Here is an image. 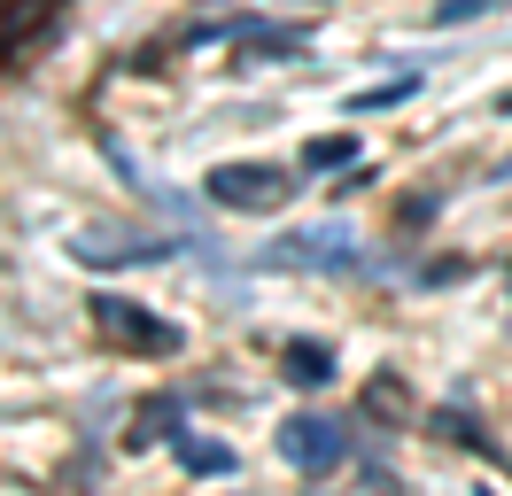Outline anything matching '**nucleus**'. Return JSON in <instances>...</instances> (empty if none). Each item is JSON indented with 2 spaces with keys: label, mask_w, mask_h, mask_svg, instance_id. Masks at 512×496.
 <instances>
[{
  "label": "nucleus",
  "mask_w": 512,
  "mask_h": 496,
  "mask_svg": "<svg viewBox=\"0 0 512 496\" xmlns=\"http://www.w3.org/2000/svg\"><path fill=\"white\" fill-rule=\"evenodd\" d=\"M202 194H210L218 210L264 217V210H288L295 194H303V179H295V171H280V163H218V171L202 179Z\"/></svg>",
  "instance_id": "1"
},
{
  "label": "nucleus",
  "mask_w": 512,
  "mask_h": 496,
  "mask_svg": "<svg viewBox=\"0 0 512 496\" xmlns=\"http://www.w3.org/2000/svg\"><path fill=\"white\" fill-rule=\"evenodd\" d=\"M94 326L101 341H117V349H140V357H179V326L156 318L148 303H132V295H94Z\"/></svg>",
  "instance_id": "2"
},
{
  "label": "nucleus",
  "mask_w": 512,
  "mask_h": 496,
  "mask_svg": "<svg viewBox=\"0 0 512 496\" xmlns=\"http://www.w3.org/2000/svg\"><path fill=\"white\" fill-rule=\"evenodd\" d=\"M280 458L303 481H326V473H342V458H350V427L326 419V411H295L288 427H280Z\"/></svg>",
  "instance_id": "3"
},
{
  "label": "nucleus",
  "mask_w": 512,
  "mask_h": 496,
  "mask_svg": "<svg viewBox=\"0 0 512 496\" xmlns=\"http://www.w3.org/2000/svg\"><path fill=\"white\" fill-rule=\"evenodd\" d=\"M272 272H365V248L350 241V225H311L288 233V248H264Z\"/></svg>",
  "instance_id": "4"
},
{
  "label": "nucleus",
  "mask_w": 512,
  "mask_h": 496,
  "mask_svg": "<svg viewBox=\"0 0 512 496\" xmlns=\"http://www.w3.org/2000/svg\"><path fill=\"white\" fill-rule=\"evenodd\" d=\"M70 256L78 264H94V272H117V264H171L179 256V241H156V233H86V241H70Z\"/></svg>",
  "instance_id": "5"
},
{
  "label": "nucleus",
  "mask_w": 512,
  "mask_h": 496,
  "mask_svg": "<svg viewBox=\"0 0 512 496\" xmlns=\"http://www.w3.org/2000/svg\"><path fill=\"white\" fill-rule=\"evenodd\" d=\"M171 419H187V396H148L140 411H132V427H125V450H156V442H171Z\"/></svg>",
  "instance_id": "6"
},
{
  "label": "nucleus",
  "mask_w": 512,
  "mask_h": 496,
  "mask_svg": "<svg viewBox=\"0 0 512 496\" xmlns=\"http://www.w3.org/2000/svg\"><path fill=\"white\" fill-rule=\"evenodd\" d=\"M280 372H288L295 388H326V380H334V341H288V349H280Z\"/></svg>",
  "instance_id": "7"
},
{
  "label": "nucleus",
  "mask_w": 512,
  "mask_h": 496,
  "mask_svg": "<svg viewBox=\"0 0 512 496\" xmlns=\"http://www.w3.org/2000/svg\"><path fill=\"white\" fill-rule=\"evenodd\" d=\"M171 450H179V465H187V473H202V481H225V473H241V458H233L225 442H210V434H171Z\"/></svg>",
  "instance_id": "8"
},
{
  "label": "nucleus",
  "mask_w": 512,
  "mask_h": 496,
  "mask_svg": "<svg viewBox=\"0 0 512 496\" xmlns=\"http://www.w3.org/2000/svg\"><path fill=\"white\" fill-rule=\"evenodd\" d=\"M365 148H357V132H326V140H303V171L326 179V171H357Z\"/></svg>",
  "instance_id": "9"
},
{
  "label": "nucleus",
  "mask_w": 512,
  "mask_h": 496,
  "mask_svg": "<svg viewBox=\"0 0 512 496\" xmlns=\"http://www.w3.org/2000/svg\"><path fill=\"white\" fill-rule=\"evenodd\" d=\"M435 434H450V442H458V450H474V458H505V450H497V442H489V434L474 427V411H458V403H443V411H435Z\"/></svg>",
  "instance_id": "10"
},
{
  "label": "nucleus",
  "mask_w": 512,
  "mask_h": 496,
  "mask_svg": "<svg viewBox=\"0 0 512 496\" xmlns=\"http://www.w3.org/2000/svg\"><path fill=\"white\" fill-rule=\"evenodd\" d=\"M365 411H373V419H388V427H412V388H404L396 372H381V380L365 388Z\"/></svg>",
  "instance_id": "11"
},
{
  "label": "nucleus",
  "mask_w": 512,
  "mask_h": 496,
  "mask_svg": "<svg viewBox=\"0 0 512 496\" xmlns=\"http://www.w3.org/2000/svg\"><path fill=\"white\" fill-rule=\"evenodd\" d=\"M412 93H419V78H388V86H365V93H350V117H381V109L412 101Z\"/></svg>",
  "instance_id": "12"
},
{
  "label": "nucleus",
  "mask_w": 512,
  "mask_h": 496,
  "mask_svg": "<svg viewBox=\"0 0 512 496\" xmlns=\"http://www.w3.org/2000/svg\"><path fill=\"white\" fill-rule=\"evenodd\" d=\"M505 0H435V16L427 24H474V16H497Z\"/></svg>",
  "instance_id": "13"
},
{
  "label": "nucleus",
  "mask_w": 512,
  "mask_h": 496,
  "mask_svg": "<svg viewBox=\"0 0 512 496\" xmlns=\"http://www.w3.org/2000/svg\"><path fill=\"white\" fill-rule=\"evenodd\" d=\"M505 117H512V93H505Z\"/></svg>",
  "instance_id": "14"
},
{
  "label": "nucleus",
  "mask_w": 512,
  "mask_h": 496,
  "mask_svg": "<svg viewBox=\"0 0 512 496\" xmlns=\"http://www.w3.org/2000/svg\"><path fill=\"white\" fill-rule=\"evenodd\" d=\"M505 279H512V272H505Z\"/></svg>",
  "instance_id": "15"
}]
</instances>
